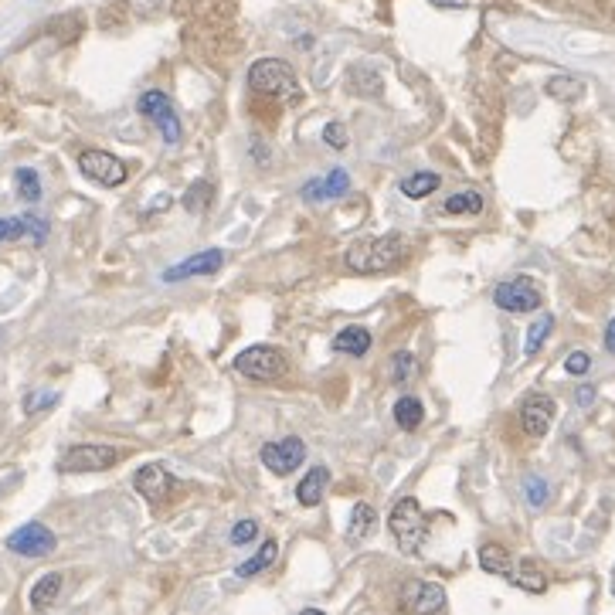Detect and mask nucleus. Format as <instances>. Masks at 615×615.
Segmentation results:
<instances>
[{
  "label": "nucleus",
  "instance_id": "c756f323",
  "mask_svg": "<svg viewBox=\"0 0 615 615\" xmlns=\"http://www.w3.org/2000/svg\"><path fill=\"white\" fill-rule=\"evenodd\" d=\"M208 204H211V184L208 181L194 184L191 191L184 194V208L187 211H208Z\"/></svg>",
  "mask_w": 615,
  "mask_h": 615
},
{
  "label": "nucleus",
  "instance_id": "f3484780",
  "mask_svg": "<svg viewBox=\"0 0 615 615\" xmlns=\"http://www.w3.org/2000/svg\"><path fill=\"white\" fill-rule=\"evenodd\" d=\"M507 582L517 585V588H524V592H531V595L548 592V575H544V571L537 568L534 561H520V565H514V571L507 575Z\"/></svg>",
  "mask_w": 615,
  "mask_h": 615
},
{
  "label": "nucleus",
  "instance_id": "7c9ffc66",
  "mask_svg": "<svg viewBox=\"0 0 615 615\" xmlns=\"http://www.w3.org/2000/svg\"><path fill=\"white\" fill-rule=\"evenodd\" d=\"M323 143L333 147V150H347V143H350L347 126L344 123H327V126H323Z\"/></svg>",
  "mask_w": 615,
  "mask_h": 615
},
{
  "label": "nucleus",
  "instance_id": "20e7f679",
  "mask_svg": "<svg viewBox=\"0 0 615 615\" xmlns=\"http://www.w3.org/2000/svg\"><path fill=\"white\" fill-rule=\"evenodd\" d=\"M235 371L249 381H279L286 374V357L283 350L269 347V344H255L245 347L242 354L235 357Z\"/></svg>",
  "mask_w": 615,
  "mask_h": 615
},
{
  "label": "nucleus",
  "instance_id": "7ed1b4c3",
  "mask_svg": "<svg viewBox=\"0 0 615 615\" xmlns=\"http://www.w3.org/2000/svg\"><path fill=\"white\" fill-rule=\"evenodd\" d=\"M391 534H395L398 548L405 554H418L425 548L429 524H425V514L415 497H401L395 503V510H391Z\"/></svg>",
  "mask_w": 615,
  "mask_h": 615
},
{
  "label": "nucleus",
  "instance_id": "6ab92c4d",
  "mask_svg": "<svg viewBox=\"0 0 615 615\" xmlns=\"http://www.w3.org/2000/svg\"><path fill=\"white\" fill-rule=\"evenodd\" d=\"M58 592H62V575L58 571H48V575H41L38 582L31 588V609H48V605H55Z\"/></svg>",
  "mask_w": 615,
  "mask_h": 615
},
{
  "label": "nucleus",
  "instance_id": "72a5a7b5",
  "mask_svg": "<svg viewBox=\"0 0 615 615\" xmlns=\"http://www.w3.org/2000/svg\"><path fill=\"white\" fill-rule=\"evenodd\" d=\"M255 534H259V524H255V520H238L232 527V544H249L255 541Z\"/></svg>",
  "mask_w": 615,
  "mask_h": 615
},
{
  "label": "nucleus",
  "instance_id": "37998d69",
  "mask_svg": "<svg viewBox=\"0 0 615 615\" xmlns=\"http://www.w3.org/2000/svg\"><path fill=\"white\" fill-rule=\"evenodd\" d=\"M612 595H615V568H612Z\"/></svg>",
  "mask_w": 615,
  "mask_h": 615
},
{
  "label": "nucleus",
  "instance_id": "4c0bfd02",
  "mask_svg": "<svg viewBox=\"0 0 615 615\" xmlns=\"http://www.w3.org/2000/svg\"><path fill=\"white\" fill-rule=\"evenodd\" d=\"M303 198L306 201H327V194H323V181H310L303 187Z\"/></svg>",
  "mask_w": 615,
  "mask_h": 615
},
{
  "label": "nucleus",
  "instance_id": "9b49d317",
  "mask_svg": "<svg viewBox=\"0 0 615 615\" xmlns=\"http://www.w3.org/2000/svg\"><path fill=\"white\" fill-rule=\"evenodd\" d=\"M55 544V534L45 524H24L7 537V551L21 554V558H45V554L55 551Z\"/></svg>",
  "mask_w": 615,
  "mask_h": 615
},
{
  "label": "nucleus",
  "instance_id": "423d86ee",
  "mask_svg": "<svg viewBox=\"0 0 615 615\" xmlns=\"http://www.w3.org/2000/svg\"><path fill=\"white\" fill-rule=\"evenodd\" d=\"M136 109H140V116H147L150 123L157 126L160 136H164V143L174 147V143L181 140V119H177L174 102L167 99V92H160V89L143 92L140 102H136Z\"/></svg>",
  "mask_w": 615,
  "mask_h": 615
},
{
  "label": "nucleus",
  "instance_id": "79ce46f5",
  "mask_svg": "<svg viewBox=\"0 0 615 615\" xmlns=\"http://www.w3.org/2000/svg\"><path fill=\"white\" fill-rule=\"evenodd\" d=\"M300 615H323L320 609H306V612H300Z\"/></svg>",
  "mask_w": 615,
  "mask_h": 615
},
{
  "label": "nucleus",
  "instance_id": "2f4dec72",
  "mask_svg": "<svg viewBox=\"0 0 615 615\" xmlns=\"http://www.w3.org/2000/svg\"><path fill=\"white\" fill-rule=\"evenodd\" d=\"M28 235V215L24 218H0V242H14V238Z\"/></svg>",
  "mask_w": 615,
  "mask_h": 615
},
{
  "label": "nucleus",
  "instance_id": "9d476101",
  "mask_svg": "<svg viewBox=\"0 0 615 615\" xmlns=\"http://www.w3.org/2000/svg\"><path fill=\"white\" fill-rule=\"evenodd\" d=\"M79 170L89 181H96L102 187H119L126 181V164L119 157L106 150H82L79 153Z\"/></svg>",
  "mask_w": 615,
  "mask_h": 615
},
{
  "label": "nucleus",
  "instance_id": "4468645a",
  "mask_svg": "<svg viewBox=\"0 0 615 615\" xmlns=\"http://www.w3.org/2000/svg\"><path fill=\"white\" fill-rule=\"evenodd\" d=\"M221 266H225V252L208 249L184 259L181 266H170L164 272V283H181V279H191V276H215V272H221Z\"/></svg>",
  "mask_w": 615,
  "mask_h": 615
},
{
  "label": "nucleus",
  "instance_id": "ddd939ff",
  "mask_svg": "<svg viewBox=\"0 0 615 615\" xmlns=\"http://www.w3.org/2000/svg\"><path fill=\"white\" fill-rule=\"evenodd\" d=\"M133 486L147 503H164L170 497V490H174V480H170V473L160 463H147L136 469Z\"/></svg>",
  "mask_w": 615,
  "mask_h": 615
},
{
  "label": "nucleus",
  "instance_id": "b1692460",
  "mask_svg": "<svg viewBox=\"0 0 615 615\" xmlns=\"http://www.w3.org/2000/svg\"><path fill=\"white\" fill-rule=\"evenodd\" d=\"M446 215H480L483 211V194L480 191H459L442 204Z\"/></svg>",
  "mask_w": 615,
  "mask_h": 615
},
{
  "label": "nucleus",
  "instance_id": "5701e85b",
  "mask_svg": "<svg viewBox=\"0 0 615 615\" xmlns=\"http://www.w3.org/2000/svg\"><path fill=\"white\" fill-rule=\"evenodd\" d=\"M276 554H279V544L276 541H266L259 548V554H255V558H249V561H242V565H238V578H255V575H262V571H266L272 561H276Z\"/></svg>",
  "mask_w": 615,
  "mask_h": 615
},
{
  "label": "nucleus",
  "instance_id": "2eb2a0df",
  "mask_svg": "<svg viewBox=\"0 0 615 615\" xmlns=\"http://www.w3.org/2000/svg\"><path fill=\"white\" fill-rule=\"evenodd\" d=\"M374 531H378V510H374L371 503H357V507L350 510L347 541L350 544H364V541H371Z\"/></svg>",
  "mask_w": 615,
  "mask_h": 615
},
{
  "label": "nucleus",
  "instance_id": "58836bf2",
  "mask_svg": "<svg viewBox=\"0 0 615 615\" xmlns=\"http://www.w3.org/2000/svg\"><path fill=\"white\" fill-rule=\"evenodd\" d=\"M432 7H446V11H459V7H466V0H429Z\"/></svg>",
  "mask_w": 615,
  "mask_h": 615
},
{
  "label": "nucleus",
  "instance_id": "f03ea898",
  "mask_svg": "<svg viewBox=\"0 0 615 615\" xmlns=\"http://www.w3.org/2000/svg\"><path fill=\"white\" fill-rule=\"evenodd\" d=\"M249 89L269 99H286V102L300 99L296 72L283 62V58H259V62L249 68Z\"/></svg>",
  "mask_w": 615,
  "mask_h": 615
},
{
  "label": "nucleus",
  "instance_id": "e433bc0d",
  "mask_svg": "<svg viewBox=\"0 0 615 615\" xmlns=\"http://www.w3.org/2000/svg\"><path fill=\"white\" fill-rule=\"evenodd\" d=\"M28 235L34 238V242H45L48 238V221L38 218V215H28Z\"/></svg>",
  "mask_w": 615,
  "mask_h": 615
},
{
  "label": "nucleus",
  "instance_id": "bb28decb",
  "mask_svg": "<svg viewBox=\"0 0 615 615\" xmlns=\"http://www.w3.org/2000/svg\"><path fill=\"white\" fill-rule=\"evenodd\" d=\"M551 327H554V320H551V316H541V320H537L534 327L527 330V340H524V357H534L537 350L544 347V340H548Z\"/></svg>",
  "mask_w": 615,
  "mask_h": 615
},
{
  "label": "nucleus",
  "instance_id": "c9c22d12",
  "mask_svg": "<svg viewBox=\"0 0 615 615\" xmlns=\"http://www.w3.org/2000/svg\"><path fill=\"white\" fill-rule=\"evenodd\" d=\"M588 367H592V357H588L585 350H575V354H568V361H565L568 374H588Z\"/></svg>",
  "mask_w": 615,
  "mask_h": 615
},
{
  "label": "nucleus",
  "instance_id": "c85d7f7f",
  "mask_svg": "<svg viewBox=\"0 0 615 615\" xmlns=\"http://www.w3.org/2000/svg\"><path fill=\"white\" fill-rule=\"evenodd\" d=\"M415 374V357L408 350H398L395 361H391V381L395 384H405L408 378Z\"/></svg>",
  "mask_w": 615,
  "mask_h": 615
},
{
  "label": "nucleus",
  "instance_id": "dca6fc26",
  "mask_svg": "<svg viewBox=\"0 0 615 615\" xmlns=\"http://www.w3.org/2000/svg\"><path fill=\"white\" fill-rule=\"evenodd\" d=\"M327 486H330V473L323 466H313L300 480V486H296V500H300L303 507H316V503L323 500V493H327Z\"/></svg>",
  "mask_w": 615,
  "mask_h": 615
},
{
  "label": "nucleus",
  "instance_id": "412c9836",
  "mask_svg": "<svg viewBox=\"0 0 615 615\" xmlns=\"http://www.w3.org/2000/svg\"><path fill=\"white\" fill-rule=\"evenodd\" d=\"M422 418H425V408H422V401H418V398L405 395V398L395 401V422H398V429L415 432L418 425H422Z\"/></svg>",
  "mask_w": 615,
  "mask_h": 615
},
{
  "label": "nucleus",
  "instance_id": "a878e982",
  "mask_svg": "<svg viewBox=\"0 0 615 615\" xmlns=\"http://www.w3.org/2000/svg\"><path fill=\"white\" fill-rule=\"evenodd\" d=\"M14 184H17V194H21V201H31V204L41 201V181H38V174H34L31 167L17 170Z\"/></svg>",
  "mask_w": 615,
  "mask_h": 615
},
{
  "label": "nucleus",
  "instance_id": "1a4fd4ad",
  "mask_svg": "<svg viewBox=\"0 0 615 615\" xmlns=\"http://www.w3.org/2000/svg\"><path fill=\"white\" fill-rule=\"evenodd\" d=\"M259 456H262V463H266L269 473L289 476V473H296V469L303 466L306 446H303L300 435H286V439H279V442H269V446H262Z\"/></svg>",
  "mask_w": 615,
  "mask_h": 615
},
{
  "label": "nucleus",
  "instance_id": "f257e3e1",
  "mask_svg": "<svg viewBox=\"0 0 615 615\" xmlns=\"http://www.w3.org/2000/svg\"><path fill=\"white\" fill-rule=\"evenodd\" d=\"M408 255V242L401 235H381V238H364L347 252V266L364 276H381L391 272L401 259Z\"/></svg>",
  "mask_w": 615,
  "mask_h": 615
},
{
  "label": "nucleus",
  "instance_id": "a19ab883",
  "mask_svg": "<svg viewBox=\"0 0 615 615\" xmlns=\"http://www.w3.org/2000/svg\"><path fill=\"white\" fill-rule=\"evenodd\" d=\"M578 401H582V405H588V401H592V388H582V395H578Z\"/></svg>",
  "mask_w": 615,
  "mask_h": 615
},
{
  "label": "nucleus",
  "instance_id": "aec40b11",
  "mask_svg": "<svg viewBox=\"0 0 615 615\" xmlns=\"http://www.w3.org/2000/svg\"><path fill=\"white\" fill-rule=\"evenodd\" d=\"M480 568L486 575H503L507 578L510 571H514V561H510L507 548H500V544H483L480 548Z\"/></svg>",
  "mask_w": 615,
  "mask_h": 615
},
{
  "label": "nucleus",
  "instance_id": "4be33fe9",
  "mask_svg": "<svg viewBox=\"0 0 615 615\" xmlns=\"http://www.w3.org/2000/svg\"><path fill=\"white\" fill-rule=\"evenodd\" d=\"M432 191H439V174H429V170H422V174H412L401 181V194L412 201H422L429 198Z\"/></svg>",
  "mask_w": 615,
  "mask_h": 615
},
{
  "label": "nucleus",
  "instance_id": "a211bd4d",
  "mask_svg": "<svg viewBox=\"0 0 615 615\" xmlns=\"http://www.w3.org/2000/svg\"><path fill=\"white\" fill-rule=\"evenodd\" d=\"M333 350L337 354H350V357H364L371 350V333L364 327H344L333 337Z\"/></svg>",
  "mask_w": 615,
  "mask_h": 615
},
{
  "label": "nucleus",
  "instance_id": "6e6552de",
  "mask_svg": "<svg viewBox=\"0 0 615 615\" xmlns=\"http://www.w3.org/2000/svg\"><path fill=\"white\" fill-rule=\"evenodd\" d=\"M493 300H497L500 310H507V313H534V310H541L544 296H541V289L534 286V279L517 276V279H510V283H500Z\"/></svg>",
  "mask_w": 615,
  "mask_h": 615
},
{
  "label": "nucleus",
  "instance_id": "f704fd0d",
  "mask_svg": "<svg viewBox=\"0 0 615 615\" xmlns=\"http://www.w3.org/2000/svg\"><path fill=\"white\" fill-rule=\"evenodd\" d=\"M58 401L55 391H45V395H28V401H24V412L34 415V412H41V408H51Z\"/></svg>",
  "mask_w": 615,
  "mask_h": 615
},
{
  "label": "nucleus",
  "instance_id": "473e14b6",
  "mask_svg": "<svg viewBox=\"0 0 615 615\" xmlns=\"http://www.w3.org/2000/svg\"><path fill=\"white\" fill-rule=\"evenodd\" d=\"M524 490H527L531 507H544V503H548V483H544L541 476H531V480L524 483Z\"/></svg>",
  "mask_w": 615,
  "mask_h": 615
},
{
  "label": "nucleus",
  "instance_id": "393cba45",
  "mask_svg": "<svg viewBox=\"0 0 615 615\" xmlns=\"http://www.w3.org/2000/svg\"><path fill=\"white\" fill-rule=\"evenodd\" d=\"M585 92V82H578L575 75H554L548 79V96L558 102H575Z\"/></svg>",
  "mask_w": 615,
  "mask_h": 615
},
{
  "label": "nucleus",
  "instance_id": "ea45409f",
  "mask_svg": "<svg viewBox=\"0 0 615 615\" xmlns=\"http://www.w3.org/2000/svg\"><path fill=\"white\" fill-rule=\"evenodd\" d=\"M605 350L615 354V320L609 323V327H605Z\"/></svg>",
  "mask_w": 615,
  "mask_h": 615
},
{
  "label": "nucleus",
  "instance_id": "39448f33",
  "mask_svg": "<svg viewBox=\"0 0 615 615\" xmlns=\"http://www.w3.org/2000/svg\"><path fill=\"white\" fill-rule=\"evenodd\" d=\"M119 463V449L106 446V442H82L72 446L58 459L62 473H102V469H113Z\"/></svg>",
  "mask_w": 615,
  "mask_h": 615
},
{
  "label": "nucleus",
  "instance_id": "cd10ccee",
  "mask_svg": "<svg viewBox=\"0 0 615 615\" xmlns=\"http://www.w3.org/2000/svg\"><path fill=\"white\" fill-rule=\"evenodd\" d=\"M350 191V177H347V170H330L327 177H323V194L327 198H344V194Z\"/></svg>",
  "mask_w": 615,
  "mask_h": 615
},
{
  "label": "nucleus",
  "instance_id": "0eeeda50",
  "mask_svg": "<svg viewBox=\"0 0 615 615\" xmlns=\"http://www.w3.org/2000/svg\"><path fill=\"white\" fill-rule=\"evenodd\" d=\"M398 602L408 615H435L446 609V588L435 582H422V578H412V582L401 585Z\"/></svg>",
  "mask_w": 615,
  "mask_h": 615
},
{
  "label": "nucleus",
  "instance_id": "f8f14e48",
  "mask_svg": "<svg viewBox=\"0 0 615 615\" xmlns=\"http://www.w3.org/2000/svg\"><path fill=\"white\" fill-rule=\"evenodd\" d=\"M554 415H558V408H554V398L548 395H531L520 405V429H524L531 439H541V435H548V429L554 425Z\"/></svg>",
  "mask_w": 615,
  "mask_h": 615
}]
</instances>
